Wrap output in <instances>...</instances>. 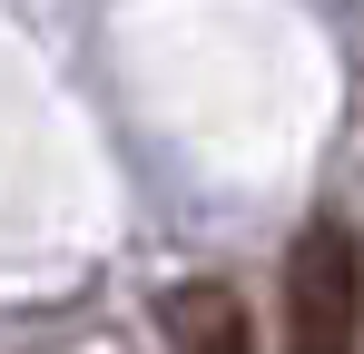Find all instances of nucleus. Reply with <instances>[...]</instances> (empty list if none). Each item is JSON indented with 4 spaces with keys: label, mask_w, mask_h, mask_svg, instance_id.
I'll return each instance as SVG.
<instances>
[{
    "label": "nucleus",
    "mask_w": 364,
    "mask_h": 354,
    "mask_svg": "<svg viewBox=\"0 0 364 354\" xmlns=\"http://www.w3.org/2000/svg\"><path fill=\"white\" fill-rule=\"evenodd\" d=\"M286 354H364V236L305 217L286 246Z\"/></svg>",
    "instance_id": "nucleus-1"
},
{
    "label": "nucleus",
    "mask_w": 364,
    "mask_h": 354,
    "mask_svg": "<svg viewBox=\"0 0 364 354\" xmlns=\"http://www.w3.org/2000/svg\"><path fill=\"white\" fill-rule=\"evenodd\" d=\"M158 325H168V354H256L246 295H237V286H217V276L168 286V295H158Z\"/></svg>",
    "instance_id": "nucleus-2"
}]
</instances>
